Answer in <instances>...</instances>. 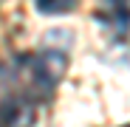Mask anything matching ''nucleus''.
Segmentation results:
<instances>
[{
    "label": "nucleus",
    "instance_id": "f257e3e1",
    "mask_svg": "<svg viewBox=\"0 0 130 127\" xmlns=\"http://www.w3.org/2000/svg\"><path fill=\"white\" fill-rule=\"evenodd\" d=\"M26 71H28V82L31 88H37L40 96H48L54 90V85L65 76V65H68V57L62 51H42L37 57H26Z\"/></svg>",
    "mask_w": 130,
    "mask_h": 127
},
{
    "label": "nucleus",
    "instance_id": "f03ea898",
    "mask_svg": "<svg viewBox=\"0 0 130 127\" xmlns=\"http://www.w3.org/2000/svg\"><path fill=\"white\" fill-rule=\"evenodd\" d=\"M34 104L26 99H9L0 104V127H31Z\"/></svg>",
    "mask_w": 130,
    "mask_h": 127
},
{
    "label": "nucleus",
    "instance_id": "7ed1b4c3",
    "mask_svg": "<svg viewBox=\"0 0 130 127\" xmlns=\"http://www.w3.org/2000/svg\"><path fill=\"white\" fill-rule=\"evenodd\" d=\"M34 3H37V11L42 14H65V11L76 9L79 0H34Z\"/></svg>",
    "mask_w": 130,
    "mask_h": 127
},
{
    "label": "nucleus",
    "instance_id": "20e7f679",
    "mask_svg": "<svg viewBox=\"0 0 130 127\" xmlns=\"http://www.w3.org/2000/svg\"><path fill=\"white\" fill-rule=\"evenodd\" d=\"M124 127H130V124H124Z\"/></svg>",
    "mask_w": 130,
    "mask_h": 127
}]
</instances>
